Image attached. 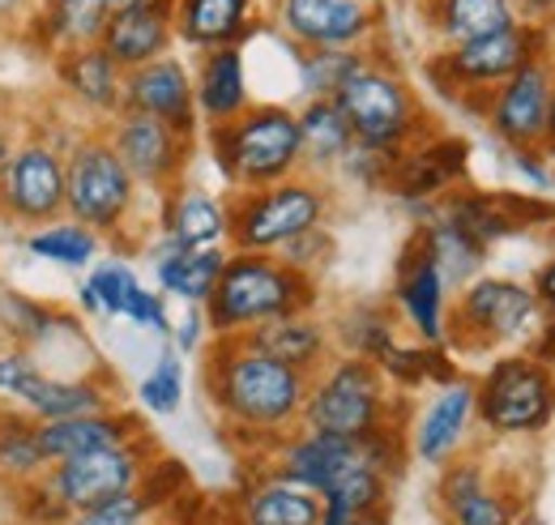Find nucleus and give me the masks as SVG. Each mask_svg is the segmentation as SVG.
Here are the masks:
<instances>
[{
    "label": "nucleus",
    "instance_id": "38",
    "mask_svg": "<svg viewBox=\"0 0 555 525\" xmlns=\"http://www.w3.org/2000/svg\"><path fill=\"white\" fill-rule=\"evenodd\" d=\"M423 240H427V253L436 257V265H440V273H444L449 286L475 282V273H479V265H483V257H487L483 244H475L466 231H457L444 214H436V218L423 227Z\"/></svg>",
    "mask_w": 555,
    "mask_h": 525
},
{
    "label": "nucleus",
    "instance_id": "13",
    "mask_svg": "<svg viewBox=\"0 0 555 525\" xmlns=\"http://www.w3.org/2000/svg\"><path fill=\"white\" fill-rule=\"evenodd\" d=\"M552 61H530L517 68L500 90L483 103L491 132L513 150H539L547 141V112H552Z\"/></svg>",
    "mask_w": 555,
    "mask_h": 525
},
{
    "label": "nucleus",
    "instance_id": "53",
    "mask_svg": "<svg viewBox=\"0 0 555 525\" xmlns=\"http://www.w3.org/2000/svg\"><path fill=\"white\" fill-rule=\"evenodd\" d=\"M530 355H539L543 363H555V317H547L543 321V329H539V342H534V350Z\"/></svg>",
    "mask_w": 555,
    "mask_h": 525
},
{
    "label": "nucleus",
    "instance_id": "20",
    "mask_svg": "<svg viewBox=\"0 0 555 525\" xmlns=\"http://www.w3.org/2000/svg\"><path fill=\"white\" fill-rule=\"evenodd\" d=\"M479 419L475 410V381H449L440 385V394L423 406L415 419V458L427 465H449L457 458V449L470 436V423Z\"/></svg>",
    "mask_w": 555,
    "mask_h": 525
},
{
    "label": "nucleus",
    "instance_id": "56",
    "mask_svg": "<svg viewBox=\"0 0 555 525\" xmlns=\"http://www.w3.org/2000/svg\"><path fill=\"white\" fill-rule=\"evenodd\" d=\"M347 525H389V509H376V513H363V517H350Z\"/></svg>",
    "mask_w": 555,
    "mask_h": 525
},
{
    "label": "nucleus",
    "instance_id": "12",
    "mask_svg": "<svg viewBox=\"0 0 555 525\" xmlns=\"http://www.w3.org/2000/svg\"><path fill=\"white\" fill-rule=\"evenodd\" d=\"M145 436L129 440V445H116V449H99V453H86V458L61 461L48 470V483L52 491L65 500L69 513L81 509H94L103 500H116V496H129L138 491L141 474L154 458H145Z\"/></svg>",
    "mask_w": 555,
    "mask_h": 525
},
{
    "label": "nucleus",
    "instance_id": "40",
    "mask_svg": "<svg viewBox=\"0 0 555 525\" xmlns=\"http://www.w3.org/2000/svg\"><path fill=\"white\" fill-rule=\"evenodd\" d=\"M30 253L52 265H65V269H81V265L94 261L99 235H94L90 227L73 222V218L69 222H48V227H39V231L30 235Z\"/></svg>",
    "mask_w": 555,
    "mask_h": 525
},
{
    "label": "nucleus",
    "instance_id": "34",
    "mask_svg": "<svg viewBox=\"0 0 555 525\" xmlns=\"http://www.w3.org/2000/svg\"><path fill=\"white\" fill-rule=\"evenodd\" d=\"M61 333H81L69 312L48 308L22 291H0V342L13 350H39Z\"/></svg>",
    "mask_w": 555,
    "mask_h": 525
},
{
    "label": "nucleus",
    "instance_id": "5",
    "mask_svg": "<svg viewBox=\"0 0 555 525\" xmlns=\"http://www.w3.org/2000/svg\"><path fill=\"white\" fill-rule=\"evenodd\" d=\"M334 103L343 107L354 141L372 150H406L423 141V129H427L415 90L393 68L376 65L372 56L343 81Z\"/></svg>",
    "mask_w": 555,
    "mask_h": 525
},
{
    "label": "nucleus",
    "instance_id": "55",
    "mask_svg": "<svg viewBox=\"0 0 555 525\" xmlns=\"http://www.w3.org/2000/svg\"><path fill=\"white\" fill-rule=\"evenodd\" d=\"M120 9H167V13H176V0H112V13H120Z\"/></svg>",
    "mask_w": 555,
    "mask_h": 525
},
{
    "label": "nucleus",
    "instance_id": "54",
    "mask_svg": "<svg viewBox=\"0 0 555 525\" xmlns=\"http://www.w3.org/2000/svg\"><path fill=\"white\" fill-rule=\"evenodd\" d=\"M13 150H17V141H13V120L0 112V171L9 167V158H13Z\"/></svg>",
    "mask_w": 555,
    "mask_h": 525
},
{
    "label": "nucleus",
    "instance_id": "25",
    "mask_svg": "<svg viewBox=\"0 0 555 525\" xmlns=\"http://www.w3.org/2000/svg\"><path fill=\"white\" fill-rule=\"evenodd\" d=\"M193 94H197V116L209 129L240 120L253 103H248V68L240 48H218L202 56V68L193 77Z\"/></svg>",
    "mask_w": 555,
    "mask_h": 525
},
{
    "label": "nucleus",
    "instance_id": "31",
    "mask_svg": "<svg viewBox=\"0 0 555 525\" xmlns=\"http://www.w3.org/2000/svg\"><path fill=\"white\" fill-rule=\"evenodd\" d=\"M227 248L214 244V248H176V244H163L158 257H154V273H158V286L193 308H206L222 269H227Z\"/></svg>",
    "mask_w": 555,
    "mask_h": 525
},
{
    "label": "nucleus",
    "instance_id": "51",
    "mask_svg": "<svg viewBox=\"0 0 555 525\" xmlns=\"http://www.w3.org/2000/svg\"><path fill=\"white\" fill-rule=\"evenodd\" d=\"M206 329H209L206 308H193V312L184 317V325L176 329V342H180V350H184V355H193V350L202 346V337H206Z\"/></svg>",
    "mask_w": 555,
    "mask_h": 525
},
{
    "label": "nucleus",
    "instance_id": "9",
    "mask_svg": "<svg viewBox=\"0 0 555 525\" xmlns=\"http://www.w3.org/2000/svg\"><path fill=\"white\" fill-rule=\"evenodd\" d=\"M65 214L94 235H116L138 201V180L120 163L112 137H81L65 154Z\"/></svg>",
    "mask_w": 555,
    "mask_h": 525
},
{
    "label": "nucleus",
    "instance_id": "21",
    "mask_svg": "<svg viewBox=\"0 0 555 525\" xmlns=\"http://www.w3.org/2000/svg\"><path fill=\"white\" fill-rule=\"evenodd\" d=\"M141 436L138 414H116V410H99V414H81V419H61V423H39V445L48 470L61 461L86 458L99 449H116Z\"/></svg>",
    "mask_w": 555,
    "mask_h": 525
},
{
    "label": "nucleus",
    "instance_id": "60",
    "mask_svg": "<svg viewBox=\"0 0 555 525\" xmlns=\"http://www.w3.org/2000/svg\"><path fill=\"white\" fill-rule=\"evenodd\" d=\"M30 0H0V17H13V13H22Z\"/></svg>",
    "mask_w": 555,
    "mask_h": 525
},
{
    "label": "nucleus",
    "instance_id": "35",
    "mask_svg": "<svg viewBox=\"0 0 555 525\" xmlns=\"http://www.w3.org/2000/svg\"><path fill=\"white\" fill-rule=\"evenodd\" d=\"M295 120H299V141H304V163L317 171L338 167L354 145V132H350L347 116L334 99H308L295 112Z\"/></svg>",
    "mask_w": 555,
    "mask_h": 525
},
{
    "label": "nucleus",
    "instance_id": "59",
    "mask_svg": "<svg viewBox=\"0 0 555 525\" xmlns=\"http://www.w3.org/2000/svg\"><path fill=\"white\" fill-rule=\"evenodd\" d=\"M555 0H517V9H526L530 17H539V13H547Z\"/></svg>",
    "mask_w": 555,
    "mask_h": 525
},
{
    "label": "nucleus",
    "instance_id": "41",
    "mask_svg": "<svg viewBox=\"0 0 555 525\" xmlns=\"http://www.w3.org/2000/svg\"><path fill=\"white\" fill-rule=\"evenodd\" d=\"M343 342H347V355L380 363L398 346L393 342V317L385 308H354L343 321Z\"/></svg>",
    "mask_w": 555,
    "mask_h": 525
},
{
    "label": "nucleus",
    "instance_id": "52",
    "mask_svg": "<svg viewBox=\"0 0 555 525\" xmlns=\"http://www.w3.org/2000/svg\"><path fill=\"white\" fill-rule=\"evenodd\" d=\"M534 295H539L543 312H547V317H555V257L539 269V278H534Z\"/></svg>",
    "mask_w": 555,
    "mask_h": 525
},
{
    "label": "nucleus",
    "instance_id": "27",
    "mask_svg": "<svg viewBox=\"0 0 555 525\" xmlns=\"http://www.w3.org/2000/svg\"><path fill=\"white\" fill-rule=\"evenodd\" d=\"M517 0H423V22L444 48H462L517 26Z\"/></svg>",
    "mask_w": 555,
    "mask_h": 525
},
{
    "label": "nucleus",
    "instance_id": "33",
    "mask_svg": "<svg viewBox=\"0 0 555 525\" xmlns=\"http://www.w3.org/2000/svg\"><path fill=\"white\" fill-rule=\"evenodd\" d=\"M112 22V0H48L35 13V35L56 56L69 48H90Z\"/></svg>",
    "mask_w": 555,
    "mask_h": 525
},
{
    "label": "nucleus",
    "instance_id": "1",
    "mask_svg": "<svg viewBox=\"0 0 555 525\" xmlns=\"http://www.w3.org/2000/svg\"><path fill=\"white\" fill-rule=\"evenodd\" d=\"M206 389L231 432L282 445L304 419L312 376L253 350L244 337H218L206 359Z\"/></svg>",
    "mask_w": 555,
    "mask_h": 525
},
{
    "label": "nucleus",
    "instance_id": "42",
    "mask_svg": "<svg viewBox=\"0 0 555 525\" xmlns=\"http://www.w3.org/2000/svg\"><path fill=\"white\" fill-rule=\"evenodd\" d=\"M138 397L150 414H176V410H180V397H184V368H180V355L167 350V355L150 368V376L138 385Z\"/></svg>",
    "mask_w": 555,
    "mask_h": 525
},
{
    "label": "nucleus",
    "instance_id": "37",
    "mask_svg": "<svg viewBox=\"0 0 555 525\" xmlns=\"http://www.w3.org/2000/svg\"><path fill=\"white\" fill-rule=\"evenodd\" d=\"M440 214H444L457 231H466L475 244H483V248L517 231V222H513V214H508L504 197H487V193H470V189L449 193Z\"/></svg>",
    "mask_w": 555,
    "mask_h": 525
},
{
    "label": "nucleus",
    "instance_id": "11",
    "mask_svg": "<svg viewBox=\"0 0 555 525\" xmlns=\"http://www.w3.org/2000/svg\"><path fill=\"white\" fill-rule=\"evenodd\" d=\"M65 154L52 141H17L9 167L0 171V218L48 227V218L65 214Z\"/></svg>",
    "mask_w": 555,
    "mask_h": 525
},
{
    "label": "nucleus",
    "instance_id": "57",
    "mask_svg": "<svg viewBox=\"0 0 555 525\" xmlns=\"http://www.w3.org/2000/svg\"><path fill=\"white\" fill-rule=\"evenodd\" d=\"M543 150L555 154V81H552V112H547V141H543Z\"/></svg>",
    "mask_w": 555,
    "mask_h": 525
},
{
    "label": "nucleus",
    "instance_id": "19",
    "mask_svg": "<svg viewBox=\"0 0 555 525\" xmlns=\"http://www.w3.org/2000/svg\"><path fill=\"white\" fill-rule=\"evenodd\" d=\"M363 445L359 440H343V436H325V432H291L282 445H278L274 474L325 496L347 470L363 465Z\"/></svg>",
    "mask_w": 555,
    "mask_h": 525
},
{
    "label": "nucleus",
    "instance_id": "28",
    "mask_svg": "<svg viewBox=\"0 0 555 525\" xmlns=\"http://www.w3.org/2000/svg\"><path fill=\"white\" fill-rule=\"evenodd\" d=\"M56 73H61V86L69 90L73 99L90 112H125V68L116 65L99 43L90 48H69L56 56Z\"/></svg>",
    "mask_w": 555,
    "mask_h": 525
},
{
    "label": "nucleus",
    "instance_id": "43",
    "mask_svg": "<svg viewBox=\"0 0 555 525\" xmlns=\"http://www.w3.org/2000/svg\"><path fill=\"white\" fill-rule=\"evenodd\" d=\"M138 496L145 500L150 513H154V509H167V504H176V500H184V496H189V465L176 458H154L145 465V474H141Z\"/></svg>",
    "mask_w": 555,
    "mask_h": 525
},
{
    "label": "nucleus",
    "instance_id": "10",
    "mask_svg": "<svg viewBox=\"0 0 555 525\" xmlns=\"http://www.w3.org/2000/svg\"><path fill=\"white\" fill-rule=\"evenodd\" d=\"M547 43H552V35L539 22H517L500 35H487V39L462 43V48H444L440 56L427 61V73L453 99H466V103H470V94L491 99V90H500L517 68L543 61Z\"/></svg>",
    "mask_w": 555,
    "mask_h": 525
},
{
    "label": "nucleus",
    "instance_id": "14",
    "mask_svg": "<svg viewBox=\"0 0 555 525\" xmlns=\"http://www.w3.org/2000/svg\"><path fill=\"white\" fill-rule=\"evenodd\" d=\"M112 145L120 154V163L129 167V176L138 184H150L158 193H171L189 167V150H193V137L167 129L163 120L154 116H141V112H120L116 125H112Z\"/></svg>",
    "mask_w": 555,
    "mask_h": 525
},
{
    "label": "nucleus",
    "instance_id": "6",
    "mask_svg": "<svg viewBox=\"0 0 555 525\" xmlns=\"http://www.w3.org/2000/svg\"><path fill=\"white\" fill-rule=\"evenodd\" d=\"M330 214V193L312 180H282L274 189H257V193H235L227 205L231 218V248L235 253H266L274 257L278 248H286L291 240H299L304 231L321 227Z\"/></svg>",
    "mask_w": 555,
    "mask_h": 525
},
{
    "label": "nucleus",
    "instance_id": "7",
    "mask_svg": "<svg viewBox=\"0 0 555 525\" xmlns=\"http://www.w3.org/2000/svg\"><path fill=\"white\" fill-rule=\"evenodd\" d=\"M475 410L491 436H539L555 419V372L539 355H504L475 385Z\"/></svg>",
    "mask_w": 555,
    "mask_h": 525
},
{
    "label": "nucleus",
    "instance_id": "45",
    "mask_svg": "<svg viewBox=\"0 0 555 525\" xmlns=\"http://www.w3.org/2000/svg\"><path fill=\"white\" fill-rule=\"evenodd\" d=\"M13 491H17V517L26 525H69L73 522L65 500L52 491L48 474L35 478V483H26V487H13Z\"/></svg>",
    "mask_w": 555,
    "mask_h": 525
},
{
    "label": "nucleus",
    "instance_id": "26",
    "mask_svg": "<svg viewBox=\"0 0 555 525\" xmlns=\"http://www.w3.org/2000/svg\"><path fill=\"white\" fill-rule=\"evenodd\" d=\"M244 342L253 350L278 359V363H286V368L308 372V376L321 372L325 350H330V333L312 312H286V317H274V321H261L257 329L244 333Z\"/></svg>",
    "mask_w": 555,
    "mask_h": 525
},
{
    "label": "nucleus",
    "instance_id": "2",
    "mask_svg": "<svg viewBox=\"0 0 555 525\" xmlns=\"http://www.w3.org/2000/svg\"><path fill=\"white\" fill-rule=\"evenodd\" d=\"M317 282L266 253H231L227 269L206 304V321L214 337H244L261 321L286 312H312Z\"/></svg>",
    "mask_w": 555,
    "mask_h": 525
},
{
    "label": "nucleus",
    "instance_id": "4",
    "mask_svg": "<svg viewBox=\"0 0 555 525\" xmlns=\"http://www.w3.org/2000/svg\"><path fill=\"white\" fill-rule=\"evenodd\" d=\"M385 423H393L389 419V389H385V372L372 359L347 355V359H338L312 376L299 427L343 436V440H367Z\"/></svg>",
    "mask_w": 555,
    "mask_h": 525
},
{
    "label": "nucleus",
    "instance_id": "17",
    "mask_svg": "<svg viewBox=\"0 0 555 525\" xmlns=\"http://www.w3.org/2000/svg\"><path fill=\"white\" fill-rule=\"evenodd\" d=\"M398 308L406 312V321L427 346H440L449 337V282L440 273L436 257L427 253L423 231L406 244L402 261H398Z\"/></svg>",
    "mask_w": 555,
    "mask_h": 525
},
{
    "label": "nucleus",
    "instance_id": "15",
    "mask_svg": "<svg viewBox=\"0 0 555 525\" xmlns=\"http://www.w3.org/2000/svg\"><path fill=\"white\" fill-rule=\"evenodd\" d=\"M274 17L299 48H354L380 22L376 0H278Z\"/></svg>",
    "mask_w": 555,
    "mask_h": 525
},
{
    "label": "nucleus",
    "instance_id": "50",
    "mask_svg": "<svg viewBox=\"0 0 555 525\" xmlns=\"http://www.w3.org/2000/svg\"><path fill=\"white\" fill-rule=\"evenodd\" d=\"M513 167L530 180V184H539V189H552L555 176L547 171V163L539 158V150H513Z\"/></svg>",
    "mask_w": 555,
    "mask_h": 525
},
{
    "label": "nucleus",
    "instance_id": "8",
    "mask_svg": "<svg viewBox=\"0 0 555 525\" xmlns=\"http://www.w3.org/2000/svg\"><path fill=\"white\" fill-rule=\"evenodd\" d=\"M543 321H547V312H543L534 286L513 282V278H475L457 291L444 342L470 346V350H495V346L539 333Z\"/></svg>",
    "mask_w": 555,
    "mask_h": 525
},
{
    "label": "nucleus",
    "instance_id": "44",
    "mask_svg": "<svg viewBox=\"0 0 555 525\" xmlns=\"http://www.w3.org/2000/svg\"><path fill=\"white\" fill-rule=\"evenodd\" d=\"M86 286L94 291V299H99V312L103 317H125V308H129V295L138 291V273L129 269L125 261H103L90 278H86Z\"/></svg>",
    "mask_w": 555,
    "mask_h": 525
},
{
    "label": "nucleus",
    "instance_id": "24",
    "mask_svg": "<svg viewBox=\"0 0 555 525\" xmlns=\"http://www.w3.org/2000/svg\"><path fill=\"white\" fill-rule=\"evenodd\" d=\"M171 39H176V13H167V9H120V13H112L99 48L125 73H133L150 61H163Z\"/></svg>",
    "mask_w": 555,
    "mask_h": 525
},
{
    "label": "nucleus",
    "instance_id": "36",
    "mask_svg": "<svg viewBox=\"0 0 555 525\" xmlns=\"http://www.w3.org/2000/svg\"><path fill=\"white\" fill-rule=\"evenodd\" d=\"M48 474V458L39 445V423L13 406H0V483L26 487Z\"/></svg>",
    "mask_w": 555,
    "mask_h": 525
},
{
    "label": "nucleus",
    "instance_id": "49",
    "mask_svg": "<svg viewBox=\"0 0 555 525\" xmlns=\"http://www.w3.org/2000/svg\"><path fill=\"white\" fill-rule=\"evenodd\" d=\"M125 317L133 321L138 329H150V333H171V321H167V304H163V295L158 291H150V286H138L133 295H129V308H125Z\"/></svg>",
    "mask_w": 555,
    "mask_h": 525
},
{
    "label": "nucleus",
    "instance_id": "48",
    "mask_svg": "<svg viewBox=\"0 0 555 525\" xmlns=\"http://www.w3.org/2000/svg\"><path fill=\"white\" fill-rule=\"evenodd\" d=\"M330 253H334V240H330V231L325 227H312V231H304L299 240H291L286 248H278L274 257L278 261H286L291 269H299V273H317V265L330 261Z\"/></svg>",
    "mask_w": 555,
    "mask_h": 525
},
{
    "label": "nucleus",
    "instance_id": "32",
    "mask_svg": "<svg viewBox=\"0 0 555 525\" xmlns=\"http://www.w3.org/2000/svg\"><path fill=\"white\" fill-rule=\"evenodd\" d=\"M240 525H321V496L282 474H270L244 491Z\"/></svg>",
    "mask_w": 555,
    "mask_h": 525
},
{
    "label": "nucleus",
    "instance_id": "58",
    "mask_svg": "<svg viewBox=\"0 0 555 525\" xmlns=\"http://www.w3.org/2000/svg\"><path fill=\"white\" fill-rule=\"evenodd\" d=\"M77 295H81V308H86L90 317H103V312H99V299H94V291H90L86 282H81V291H77Z\"/></svg>",
    "mask_w": 555,
    "mask_h": 525
},
{
    "label": "nucleus",
    "instance_id": "47",
    "mask_svg": "<svg viewBox=\"0 0 555 525\" xmlns=\"http://www.w3.org/2000/svg\"><path fill=\"white\" fill-rule=\"evenodd\" d=\"M145 517H150L145 500H141L138 491H129V496H116V500H103L94 509L73 513L69 525H145Z\"/></svg>",
    "mask_w": 555,
    "mask_h": 525
},
{
    "label": "nucleus",
    "instance_id": "22",
    "mask_svg": "<svg viewBox=\"0 0 555 525\" xmlns=\"http://www.w3.org/2000/svg\"><path fill=\"white\" fill-rule=\"evenodd\" d=\"M440 509L449 525H517L513 500L487 483L479 461H449L440 474Z\"/></svg>",
    "mask_w": 555,
    "mask_h": 525
},
{
    "label": "nucleus",
    "instance_id": "39",
    "mask_svg": "<svg viewBox=\"0 0 555 525\" xmlns=\"http://www.w3.org/2000/svg\"><path fill=\"white\" fill-rule=\"evenodd\" d=\"M363 61L367 52L359 48H299V86L308 99H334Z\"/></svg>",
    "mask_w": 555,
    "mask_h": 525
},
{
    "label": "nucleus",
    "instance_id": "23",
    "mask_svg": "<svg viewBox=\"0 0 555 525\" xmlns=\"http://www.w3.org/2000/svg\"><path fill=\"white\" fill-rule=\"evenodd\" d=\"M257 26V0H176V39L218 52L240 48Z\"/></svg>",
    "mask_w": 555,
    "mask_h": 525
},
{
    "label": "nucleus",
    "instance_id": "16",
    "mask_svg": "<svg viewBox=\"0 0 555 525\" xmlns=\"http://www.w3.org/2000/svg\"><path fill=\"white\" fill-rule=\"evenodd\" d=\"M125 112H141L163 120L167 129L197 137V94H193V73L176 56L150 61V65L125 73Z\"/></svg>",
    "mask_w": 555,
    "mask_h": 525
},
{
    "label": "nucleus",
    "instance_id": "3",
    "mask_svg": "<svg viewBox=\"0 0 555 525\" xmlns=\"http://www.w3.org/2000/svg\"><path fill=\"white\" fill-rule=\"evenodd\" d=\"M209 150L235 193L274 189L282 180H295V171L304 167L299 120L291 107L278 103H257L240 120L209 129Z\"/></svg>",
    "mask_w": 555,
    "mask_h": 525
},
{
    "label": "nucleus",
    "instance_id": "29",
    "mask_svg": "<svg viewBox=\"0 0 555 525\" xmlns=\"http://www.w3.org/2000/svg\"><path fill=\"white\" fill-rule=\"evenodd\" d=\"M163 231H167V244L176 248H214L227 240L231 218H227V205L209 197L206 189L176 184L163 205Z\"/></svg>",
    "mask_w": 555,
    "mask_h": 525
},
{
    "label": "nucleus",
    "instance_id": "18",
    "mask_svg": "<svg viewBox=\"0 0 555 525\" xmlns=\"http://www.w3.org/2000/svg\"><path fill=\"white\" fill-rule=\"evenodd\" d=\"M466 163L470 145L462 137H427L398 154L385 189L402 201H431L466 176Z\"/></svg>",
    "mask_w": 555,
    "mask_h": 525
},
{
    "label": "nucleus",
    "instance_id": "46",
    "mask_svg": "<svg viewBox=\"0 0 555 525\" xmlns=\"http://www.w3.org/2000/svg\"><path fill=\"white\" fill-rule=\"evenodd\" d=\"M39 363L30 359V350H13V346H4L0 350V406H17L22 394L39 381Z\"/></svg>",
    "mask_w": 555,
    "mask_h": 525
},
{
    "label": "nucleus",
    "instance_id": "30",
    "mask_svg": "<svg viewBox=\"0 0 555 525\" xmlns=\"http://www.w3.org/2000/svg\"><path fill=\"white\" fill-rule=\"evenodd\" d=\"M13 410L30 414L35 423H61V419L112 410V397L103 389V381H94V376H48V372H39V381L22 394V401Z\"/></svg>",
    "mask_w": 555,
    "mask_h": 525
}]
</instances>
